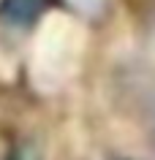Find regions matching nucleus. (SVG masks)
I'll return each mask as SVG.
<instances>
[{
  "label": "nucleus",
  "mask_w": 155,
  "mask_h": 160,
  "mask_svg": "<svg viewBox=\"0 0 155 160\" xmlns=\"http://www.w3.org/2000/svg\"><path fill=\"white\" fill-rule=\"evenodd\" d=\"M44 8L46 0H0V19L14 27H30Z\"/></svg>",
  "instance_id": "nucleus-1"
},
{
  "label": "nucleus",
  "mask_w": 155,
  "mask_h": 160,
  "mask_svg": "<svg viewBox=\"0 0 155 160\" xmlns=\"http://www.w3.org/2000/svg\"><path fill=\"white\" fill-rule=\"evenodd\" d=\"M14 160H41V158H38V152H35L30 144H25V147H19V152L14 155Z\"/></svg>",
  "instance_id": "nucleus-2"
}]
</instances>
